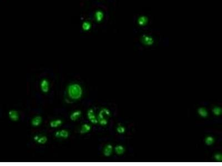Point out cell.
Listing matches in <instances>:
<instances>
[{"mask_svg": "<svg viewBox=\"0 0 222 166\" xmlns=\"http://www.w3.org/2000/svg\"><path fill=\"white\" fill-rule=\"evenodd\" d=\"M67 94L70 98L72 100H79L83 95L82 88L77 83L71 84L67 88Z\"/></svg>", "mask_w": 222, "mask_h": 166, "instance_id": "cell-1", "label": "cell"}, {"mask_svg": "<svg viewBox=\"0 0 222 166\" xmlns=\"http://www.w3.org/2000/svg\"><path fill=\"white\" fill-rule=\"evenodd\" d=\"M87 118L92 124L96 125L98 123L97 117L95 115L94 111L92 109H89L87 112Z\"/></svg>", "mask_w": 222, "mask_h": 166, "instance_id": "cell-2", "label": "cell"}, {"mask_svg": "<svg viewBox=\"0 0 222 166\" xmlns=\"http://www.w3.org/2000/svg\"><path fill=\"white\" fill-rule=\"evenodd\" d=\"M40 89L41 91L44 94L48 93L50 90V83L47 79H43L41 80L40 83Z\"/></svg>", "mask_w": 222, "mask_h": 166, "instance_id": "cell-3", "label": "cell"}, {"mask_svg": "<svg viewBox=\"0 0 222 166\" xmlns=\"http://www.w3.org/2000/svg\"><path fill=\"white\" fill-rule=\"evenodd\" d=\"M70 136L69 132L66 130H61L55 132L54 136L57 139H67Z\"/></svg>", "mask_w": 222, "mask_h": 166, "instance_id": "cell-4", "label": "cell"}, {"mask_svg": "<svg viewBox=\"0 0 222 166\" xmlns=\"http://www.w3.org/2000/svg\"><path fill=\"white\" fill-rule=\"evenodd\" d=\"M105 116L106 115H105L102 110L101 109L97 116V120H98V123L102 126H106L108 124V121L105 118Z\"/></svg>", "mask_w": 222, "mask_h": 166, "instance_id": "cell-5", "label": "cell"}, {"mask_svg": "<svg viewBox=\"0 0 222 166\" xmlns=\"http://www.w3.org/2000/svg\"><path fill=\"white\" fill-rule=\"evenodd\" d=\"M33 140L39 145H44L47 143L48 139L46 136H40L36 134L33 136Z\"/></svg>", "mask_w": 222, "mask_h": 166, "instance_id": "cell-6", "label": "cell"}, {"mask_svg": "<svg viewBox=\"0 0 222 166\" xmlns=\"http://www.w3.org/2000/svg\"><path fill=\"white\" fill-rule=\"evenodd\" d=\"M8 117L11 120L13 121H17L20 119L19 112L14 110H11L8 112Z\"/></svg>", "mask_w": 222, "mask_h": 166, "instance_id": "cell-7", "label": "cell"}, {"mask_svg": "<svg viewBox=\"0 0 222 166\" xmlns=\"http://www.w3.org/2000/svg\"><path fill=\"white\" fill-rule=\"evenodd\" d=\"M113 148L112 145L111 144H107L105 146L103 150V153L105 157H110L113 152Z\"/></svg>", "mask_w": 222, "mask_h": 166, "instance_id": "cell-8", "label": "cell"}, {"mask_svg": "<svg viewBox=\"0 0 222 166\" xmlns=\"http://www.w3.org/2000/svg\"><path fill=\"white\" fill-rule=\"evenodd\" d=\"M42 118L40 116H36L34 117L31 120V125L33 127H38L42 122Z\"/></svg>", "mask_w": 222, "mask_h": 166, "instance_id": "cell-9", "label": "cell"}, {"mask_svg": "<svg viewBox=\"0 0 222 166\" xmlns=\"http://www.w3.org/2000/svg\"><path fill=\"white\" fill-rule=\"evenodd\" d=\"M81 115H82V112L80 110H76L72 112L70 116V118L72 121H76L80 118Z\"/></svg>", "mask_w": 222, "mask_h": 166, "instance_id": "cell-10", "label": "cell"}, {"mask_svg": "<svg viewBox=\"0 0 222 166\" xmlns=\"http://www.w3.org/2000/svg\"><path fill=\"white\" fill-rule=\"evenodd\" d=\"M91 125L87 123H84L82 125L80 128V134H85L88 133L91 130Z\"/></svg>", "mask_w": 222, "mask_h": 166, "instance_id": "cell-11", "label": "cell"}, {"mask_svg": "<svg viewBox=\"0 0 222 166\" xmlns=\"http://www.w3.org/2000/svg\"><path fill=\"white\" fill-rule=\"evenodd\" d=\"M63 122L61 119H56L51 121L50 122V126L51 128H59V126H61Z\"/></svg>", "mask_w": 222, "mask_h": 166, "instance_id": "cell-12", "label": "cell"}, {"mask_svg": "<svg viewBox=\"0 0 222 166\" xmlns=\"http://www.w3.org/2000/svg\"><path fill=\"white\" fill-rule=\"evenodd\" d=\"M198 113L199 115L202 117H206L208 115L207 110L204 108H200L198 110Z\"/></svg>", "mask_w": 222, "mask_h": 166, "instance_id": "cell-13", "label": "cell"}, {"mask_svg": "<svg viewBox=\"0 0 222 166\" xmlns=\"http://www.w3.org/2000/svg\"><path fill=\"white\" fill-rule=\"evenodd\" d=\"M115 152L118 155H121L124 153L125 149L124 147L122 145H117L114 148Z\"/></svg>", "mask_w": 222, "mask_h": 166, "instance_id": "cell-14", "label": "cell"}, {"mask_svg": "<svg viewBox=\"0 0 222 166\" xmlns=\"http://www.w3.org/2000/svg\"><path fill=\"white\" fill-rule=\"evenodd\" d=\"M214 142V139L212 136H208L205 139V143L207 145H212Z\"/></svg>", "mask_w": 222, "mask_h": 166, "instance_id": "cell-15", "label": "cell"}, {"mask_svg": "<svg viewBox=\"0 0 222 166\" xmlns=\"http://www.w3.org/2000/svg\"><path fill=\"white\" fill-rule=\"evenodd\" d=\"M213 113L216 116H219L222 114V109L219 107L215 106L212 110Z\"/></svg>", "mask_w": 222, "mask_h": 166, "instance_id": "cell-16", "label": "cell"}, {"mask_svg": "<svg viewBox=\"0 0 222 166\" xmlns=\"http://www.w3.org/2000/svg\"><path fill=\"white\" fill-rule=\"evenodd\" d=\"M91 27V25L89 22H85L82 25V28L84 31H88Z\"/></svg>", "mask_w": 222, "mask_h": 166, "instance_id": "cell-17", "label": "cell"}, {"mask_svg": "<svg viewBox=\"0 0 222 166\" xmlns=\"http://www.w3.org/2000/svg\"><path fill=\"white\" fill-rule=\"evenodd\" d=\"M116 130H117L118 133L120 134H123L125 132V128H124L123 126L121 125L118 126Z\"/></svg>", "mask_w": 222, "mask_h": 166, "instance_id": "cell-18", "label": "cell"}, {"mask_svg": "<svg viewBox=\"0 0 222 166\" xmlns=\"http://www.w3.org/2000/svg\"><path fill=\"white\" fill-rule=\"evenodd\" d=\"M103 18V14L102 12L98 11L96 13V19L97 21H101Z\"/></svg>", "mask_w": 222, "mask_h": 166, "instance_id": "cell-19", "label": "cell"}, {"mask_svg": "<svg viewBox=\"0 0 222 166\" xmlns=\"http://www.w3.org/2000/svg\"><path fill=\"white\" fill-rule=\"evenodd\" d=\"M214 158L216 161L221 162L222 161V155L220 153H216L214 156Z\"/></svg>", "mask_w": 222, "mask_h": 166, "instance_id": "cell-20", "label": "cell"}, {"mask_svg": "<svg viewBox=\"0 0 222 166\" xmlns=\"http://www.w3.org/2000/svg\"><path fill=\"white\" fill-rule=\"evenodd\" d=\"M102 110L103 111L105 115H106V116H110L111 112L108 109H107V108H103Z\"/></svg>", "mask_w": 222, "mask_h": 166, "instance_id": "cell-21", "label": "cell"}]
</instances>
